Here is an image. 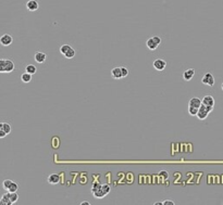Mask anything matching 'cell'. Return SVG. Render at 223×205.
<instances>
[{
    "label": "cell",
    "mask_w": 223,
    "mask_h": 205,
    "mask_svg": "<svg viewBox=\"0 0 223 205\" xmlns=\"http://www.w3.org/2000/svg\"><path fill=\"white\" fill-rule=\"evenodd\" d=\"M111 76H112L114 79H121V78H123V75H122V69H121V67H114V68H112V71H111Z\"/></svg>",
    "instance_id": "12"
},
{
    "label": "cell",
    "mask_w": 223,
    "mask_h": 205,
    "mask_svg": "<svg viewBox=\"0 0 223 205\" xmlns=\"http://www.w3.org/2000/svg\"><path fill=\"white\" fill-rule=\"evenodd\" d=\"M34 59H35V61H36L37 63L41 64L46 61V59H47V54L44 53V52H40V51H38V52H36V53L34 54Z\"/></svg>",
    "instance_id": "9"
},
{
    "label": "cell",
    "mask_w": 223,
    "mask_h": 205,
    "mask_svg": "<svg viewBox=\"0 0 223 205\" xmlns=\"http://www.w3.org/2000/svg\"><path fill=\"white\" fill-rule=\"evenodd\" d=\"M153 66H154L155 69H157L159 72H161V71H163L165 66H167V62L162 60V59H157V60H155L154 63H153Z\"/></svg>",
    "instance_id": "6"
},
{
    "label": "cell",
    "mask_w": 223,
    "mask_h": 205,
    "mask_svg": "<svg viewBox=\"0 0 223 205\" xmlns=\"http://www.w3.org/2000/svg\"><path fill=\"white\" fill-rule=\"evenodd\" d=\"M159 177H162V178H165V179H168L169 178V173L167 171H159Z\"/></svg>",
    "instance_id": "25"
},
{
    "label": "cell",
    "mask_w": 223,
    "mask_h": 205,
    "mask_svg": "<svg viewBox=\"0 0 223 205\" xmlns=\"http://www.w3.org/2000/svg\"><path fill=\"white\" fill-rule=\"evenodd\" d=\"M101 187H102V190L106 192V194H108L110 192V187L108 185H101Z\"/></svg>",
    "instance_id": "26"
},
{
    "label": "cell",
    "mask_w": 223,
    "mask_h": 205,
    "mask_svg": "<svg viewBox=\"0 0 223 205\" xmlns=\"http://www.w3.org/2000/svg\"><path fill=\"white\" fill-rule=\"evenodd\" d=\"M89 204H90V203L87 202V201H84V202H82V203H81V205H89Z\"/></svg>",
    "instance_id": "30"
},
{
    "label": "cell",
    "mask_w": 223,
    "mask_h": 205,
    "mask_svg": "<svg viewBox=\"0 0 223 205\" xmlns=\"http://www.w3.org/2000/svg\"><path fill=\"white\" fill-rule=\"evenodd\" d=\"M18 189H19V185L16 182H12V185L9 188L8 192H18Z\"/></svg>",
    "instance_id": "24"
},
{
    "label": "cell",
    "mask_w": 223,
    "mask_h": 205,
    "mask_svg": "<svg viewBox=\"0 0 223 205\" xmlns=\"http://www.w3.org/2000/svg\"><path fill=\"white\" fill-rule=\"evenodd\" d=\"M201 104H203V100H200L199 98H192V99H189V102H188V105L189 107H201Z\"/></svg>",
    "instance_id": "11"
},
{
    "label": "cell",
    "mask_w": 223,
    "mask_h": 205,
    "mask_svg": "<svg viewBox=\"0 0 223 205\" xmlns=\"http://www.w3.org/2000/svg\"><path fill=\"white\" fill-rule=\"evenodd\" d=\"M7 135H8V134H7L3 129H1V128H0V138H5Z\"/></svg>",
    "instance_id": "29"
},
{
    "label": "cell",
    "mask_w": 223,
    "mask_h": 205,
    "mask_svg": "<svg viewBox=\"0 0 223 205\" xmlns=\"http://www.w3.org/2000/svg\"><path fill=\"white\" fill-rule=\"evenodd\" d=\"M25 5H26V9L28 10L30 12H34V11L38 10V8H39V3H38L37 0H28L25 3Z\"/></svg>",
    "instance_id": "7"
},
{
    "label": "cell",
    "mask_w": 223,
    "mask_h": 205,
    "mask_svg": "<svg viewBox=\"0 0 223 205\" xmlns=\"http://www.w3.org/2000/svg\"><path fill=\"white\" fill-rule=\"evenodd\" d=\"M121 69H122V75H123V78L126 77V76L129 75V69H127L126 67H121Z\"/></svg>",
    "instance_id": "27"
},
{
    "label": "cell",
    "mask_w": 223,
    "mask_h": 205,
    "mask_svg": "<svg viewBox=\"0 0 223 205\" xmlns=\"http://www.w3.org/2000/svg\"><path fill=\"white\" fill-rule=\"evenodd\" d=\"M75 53H76V52H75L74 49L71 48V49L69 50V51H68V52H66V53L64 54V57H65L66 59H72V58H74V57H75Z\"/></svg>",
    "instance_id": "22"
},
{
    "label": "cell",
    "mask_w": 223,
    "mask_h": 205,
    "mask_svg": "<svg viewBox=\"0 0 223 205\" xmlns=\"http://www.w3.org/2000/svg\"><path fill=\"white\" fill-rule=\"evenodd\" d=\"M92 192H93V194L96 199H102L106 196V192L102 190V187L101 185H98V183H95L94 187L92 188Z\"/></svg>",
    "instance_id": "3"
},
{
    "label": "cell",
    "mask_w": 223,
    "mask_h": 205,
    "mask_svg": "<svg viewBox=\"0 0 223 205\" xmlns=\"http://www.w3.org/2000/svg\"><path fill=\"white\" fill-rule=\"evenodd\" d=\"M48 182L50 185H57L60 182V176L57 175V174H51L48 177Z\"/></svg>",
    "instance_id": "14"
},
{
    "label": "cell",
    "mask_w": 223,
    "mask_h": 205,
    "mask_svg": "<svg viewBox=\"0 0 223 205\" xmlns=\"http://www.w3.org/2000/svg\"><path fill=\"white\" fill-rule=\"evenodd\" d=\"M201 82H203V85L209 86V87H212L213 85H214V77H213V75L211 73H206L203 75Z\"/></svg>",
    "instance_id": "4"
},
{
    "label": "cell",
    "mask_w": 223,
    "mask_h": 205,
    "mask_svg": "<svg viewBox=\"0 0 223 205\" xmlns=\"http://www.w3.org/2000/svg\"><path fill=\"white\" fill-rule=\"evenodd\" d=\"M221 89L223 90V83H222V85H221Z\"/></svg>",
    "instance_id": "31"
},
{
    "label": "cell",
    "mask_w": 223,
    "mask_h": 205,
    "mask_svg": "<svg viewBox=\"0 0 223 205\" xmlns=\"http://www.w3.org/2000/svg\"><path fill=\"white\" fill-rule=\"evenodd\" d=\"M21 80L23 82V83H30L31 80H32V74L27 73V72H25L21 75Z\"/></svg>",
    "instance_id": "16"
},
{
    "label": "cell",
    "mask_w": 223,
    "mask_h": 205,
    "mask_svg": "<svg viewBox=\"0 0 223 205\" xmlns=\"http://www.w3.org/2000/svg\"><path fill=\"white\" fill-rule=\"evenodd\" d=\"M209 113L210 112L208 111L207 107H206L205 104H201V107H199L198 113H197V117H198V119L203 121V119H206V118H207V116L209 115Z\"/></svg>",
    "instance_id": "5"
},
{
    "label": "cell",
    "mask_w": 223,
    "mask_h": 205,
    "mask_svg": "<svg viewBox=\"0 0 223 205\" xmlns=\"http://www.w3.org/2000/svg\"><path fill=\"white\" fill-rule=\"evenodd\" d=\"M12 182H13V181L10 180V179H5V180L3 181V182H2V185H3V189H5V190H7V191L9 190V188H10V187H11V185H12Z\"/></svg>",
    "instance_id": "23"
},
{
    "label": "cell",
    "mask_w": 223,
    "mask_h": 205,
    "mask_svg": "<svg viewBox=\"0 0 223 205\" xmlns=\"http://www.w3.org/2000/svg\"><path fill=\"white\" fill-rule=\"evenodd\" d=\"M203 104L208 107H214V99L212 96H205L203 98Z\"/></svg>",
    "instance_id": "13"
},
{
    "label": "cell",
    "mask_w": 223,
    "mask_h": 205,
    "mask_svg": "<svg viewBox=\"0 0 223 205\" xmlns=\"http://www.w3.org/2000/svg\"><path fill=\"white\" fill-rule=\"evenodd\" d=\"M162 203H163V205H174L175 204L173 201H171V200H165V201H163Z\"/></svg>",
    "instance_id": "28"
},
{
    "label": "cell",
    "mask_w": 223,
    "mask_h": 205,
    "mask_svg": "<svg viewBox=\"0 0 223 205\" xmlns=\"http://www.w3.org/2000/svg\"><path fill=\"white\" fill-rule=\"evenodd\" d=\"M0 128L3 129L8 135L11 132V125L10 124H8V123H1V124H0Z\"/></svg>",
    "instance_id": "18"
},
{
    "label": "cell",
    "mask_w": 223,
    "mask_h": 205,
    "mask_svg": "<svg viewBox=\"0 0 223 205\" xmlns=\"http://www.w3.org/2000/svg\"><path fill=\"white\" fill-rule=\"evenodd\" d=\"M194 76H195V69L194 68H188V69H186L183 73V79L186 80V82L190 80Z\"/></svg>",
    "instance_id": "10"
},
{
    "label": "cell",
    "mask_w": 223,
    "mask_h": 205,
    "mask_svg": "<svg viewBox=\"0 0 223 205\" xmlns=\"http://www.w3.org/2000/svg\"><path fill=\"white\" fill-rule=\"evenodd\" d=\"M160 44H161V38H160L159 36H153V37L148 38V40L146 41L147 48H148L149 50H151V51L156 50V49L159 47V45Z\"/></svg>",
    "instance_id": "2"
},
{
    "label": "cell",
    "mask_w": 223,
    "mask_h": 205,
    "mask_svg": "<svg viewBox=\"0 0 223 205\" xmlns=\"http://www.w3.org/2000/svg\"><path fill=\"white\" fill-rule=\"evenodd\" d=\"M14 63L11 60L0 59V73L9 74L14 71Z\"/></svg>",
    "instance_id": "1"
},
{
    "label": "cell",
    "mask_w": 223,
    "mask_h": 205,
    "mask_svg": "<svg viewBox=\"0 0 223 205\" xmlns=\"http://www.w3.org/2000/svg\"><path fill=\"white\" fill-rule=\"evenodd\" d=\"M0 204L1 205H11L13 204L12 203V201L10 200V198L8 196V193H5L1 196V200H0Z\"/></svg>",
    "instance_id": "15"
},
{
    "label": "cell",
    "mask_w": 223,
    "mask_h": 205,
    "mask_svg": "<svg viewBox=\"0 0 223 205\" xmlns=\"http://www.w3.org/2000/svg\"><path fill=\"white\" fill-rule=\"evenodd\" d=\"M25 72H27V73L30 74H35L37 72V67L35 66L34 64H28V65H26V67H25Z\"/></svg>",
    "instance_id": "17"
},
{
    "label": "cell",
    "mask_w": 223,
    "mask_h": 205,
    "mask_svg": "<svg viewBox=\"0 0 223 205\" xmlns=\"http://www.w3.org/2000/svg\"><path fill=\"white\" fill-rule=\"evenodd\" d=\"M12 41H13V38H12V36L9 34H5L1 36V38H0V44L2 45V46H10L12 44Z\"/></svg>",
    "instance_id": "8"
},
{
    "label": "cell",
    "mask_w": 223,
    "mask_h": 205,
    "mask_svg": "<svg viewBox=\"0 0 223 205\" xmlns=\"http://www.w3.org/2000/svg\"><path fill=\"white\" fill-rule=\"evenodd\" d=\"M198 110H199V109H197V107H189V105H188V114H189V115H192V116H197Z\"/></svg>",
    "instance_id": "21"
},
{
    "label": "cell",
    "mask_w": 223,
    "mask_h": 205,
    "mask_svg": "<svg viewBox=\"0 0 223 205\" xmlns=\"http://www.w3.org/2000/svg\"><path fill=\"white\" fill-rule=\"evenodd\" d=\"M71 48H72V47H71L70 45H62V46L60 47V52L64 55V54L66 53V52H68Z\"/></svg>",
    "instance_id": "20"
},
{
    "label": "cell",
    "mask_w": 223,
    "mask_h": 205,
    "mask_svg": "<svg viewBox=\"0 0 223 205\" xmlns=\"http://www.w3.org/2000/svg\"><path fill=\"white\" fill-rule=\"evenodd\" d=\"M8 196L10 198V200L12 201V203H15L19 200V194L18 192H8Z\"/></svg>",
    "instance_id": "19"
}]
</instances>
